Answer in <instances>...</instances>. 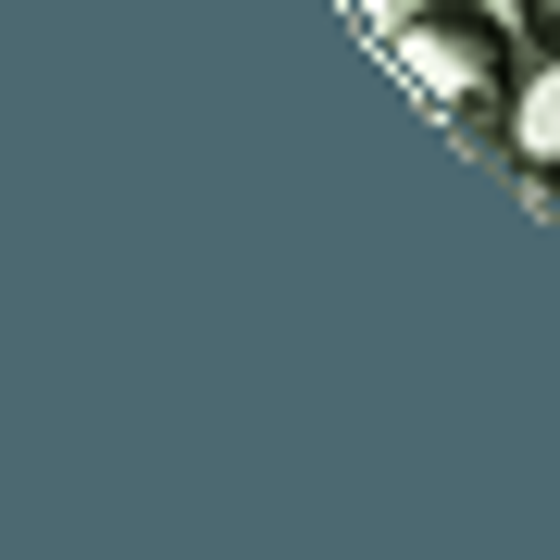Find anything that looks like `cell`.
I'll list each match as a JSON object with an SVG mask.
<instances>
[{"label":"cell","mask_w":560,"mask_h":560,"mask_svg":"<svg viewBox=\"0 0 560 560\" xmlns=\"http://www.w3.org/2000/svg\"><path fill=\"white\" fill-rule=\"evenodd\" d=\"M523 13H499V0H411L399 25H386V62L411 75V101L448 125L460 150L499 162L511 138V88H523Z\"/></svg>","instance_id":"6da1fadb"},{"label":"cell","mask_w":560,"mask_h":560,"mask_svg":"<svg viewBox=\"0 0 560 560\" xmlns=\"http://www.w3.org/2000/svg\"><path fill=\"white\" fill-rule=\"evenodd\" d=\"M499 162L523 187H560V50H523V88H511V138Z\"/></svg>","instance_id":"7a4b0ae2"},{"label":"cell","mask_w":560,"mask_h":560,"mask_svg":"<svg viewBox=\"0 0 560 560\" xmlns=\"http://www.w3.org/2000/svg\"><path fill=\"white\" fill-rule=\"evenodd\" d=\"M511 13H523V38H536V50H560V0H511Z\"/></svg>","instance_id":"3957f363"},{"label":"cell","mask_w":560,"mask_h":560,"mask_svg":"<svg viewBox=\"0 0 560 560\" xmlns=\"http://www.w3.org/2000/svg\"><path fill=\"white\" fill-rule=\"evenodd\" d=\"M349 13H361V25H374V38H386V25H399V0H349Z\"/></svg>","instance_id":"277c9868"},{"label":"cell","mask_w":560,"mask_h":560,"mask_svg":"<svg viewBox=\"0 0 560 560\" xmlns=\"http://www.w3.org/2000/svg\"><path fill=\"white\" fill-rule=\"evenodd\" d=\"M536 212H548V224H560V187H536Z\"/></svg>","instance_id":"5b68a950"},{"label":"cell","mask_w":560,"mask_h":560,"mask_svg":"<svg viewBox=\"0 0 560 560\" xmlns=\"http://www.w3.org/2000/svg\"><path fill=\"white\" fill-rule=\"evenodd\" d=\"M399 13H411V0H399ZM499 13H511V0H499Z\"/></svg>","instance_id":"8992f818"}]
</instances>
